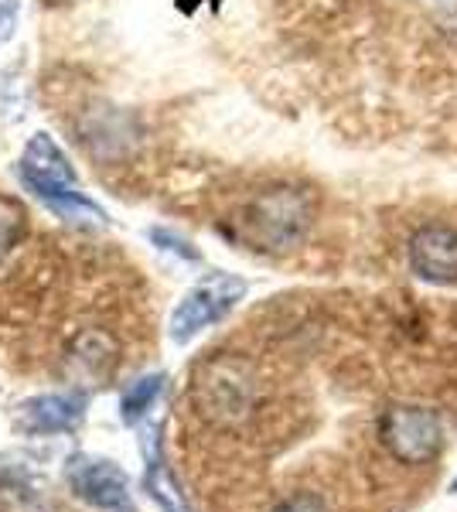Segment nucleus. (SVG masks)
Segmentation results:
<instances>
[{"instance_id": "nucleus-1", "label": "nucleus", "mask_w": 457, "mask_h": 512, "mask_svg": "<svg viewBox=\"0 0 457 512\" xmlns=\"http://www.w3.org/2000/svg\"><path fill=\"white\" fill-rule=\"evenodd\" d=\"M21 181L62 219L106 222V212L99 209L93 198L82 195L79 178H76V171H72L69 158L58 151V144L48 134H38L28 147H24Z\"/></svg>"}, {"instance_id": "nucleus-2", "label": "nucleus", "mask_w": 457, "mask_h": 512, "mask_svg": "<svg viewBox=\"0 0 457 512\" xmlns=\"http://www.w3.org/2000/svg\"><path fill=\"white\" fill-rule=\"evenodd\" d=\"M195 400L198 410L212 420V424H239L243 417L253 414L256 400V376L253 366L243 359H222L205 362L195 379Z\"/></svg>"}, {"instance_id": "nucleus-3", "label": "nucleus", "mask_w": 457, "mask_h": 512, "mask_svg": "<svg viewBox=\"0 0 457 512\" xmlns=\"http://www.w3.org/2000/svg\"><path fill=\"white\" fill-rule=\"evenodd\" d=\"M376 434L382 448L393 454L400 465L410 468L437 461L440 448H444V424H440V417L427 407H413V403L382 410Z\"/></svg>"}, {"instance_id": "nucleus-4", "label": "nucleus", "mask_w": 457, "mask_h": 512, "mask_svg": "<svg viewBox=\"0 0 457 512\" xmlns=\"http://www.w3.org/2000/svg\"><path fill=\"white\" fill-rule=\"evenodd\" d=\"M246 297V280L232 274H209L198 280L191 291L181 297V304L171 315V338L178 345H188L195 335L215 325Z\"/></svg>"}, {"instance_id": "nucleus-5", "label": "nucleus", "mask_w": 457, "mask_h": 512, "mask_svg": "<svg viewBox=\"0 0 457 512\" xmlns=\"http://www.w3.org/2000/svg\"><path fill=\"white\" fill-rule=\"evenodd\" d=\"M65 482L82 502H89L99 512H137L127 475L110 458L76 451L65 461Z\"/></svg>"}, {"instance_id": "nucleus-6", "label": "nucleus", "mask_w": 457, "mask_h": 512, "mask_svg": "<svg viewBox=\"0 0 457 512\" xmlns=\"http://www.w3.org/2000/svg\"><path fill=\"white\" fill-rule=\"evenodd\" d=\"M307 219H311L307 198L301 192H294V188H277V192L263 195L260 202L253 205L249 229H253V236L260 239V243L287 246L304 233Z\"/></svg>"}, {"instance_id": "nucleus-7", "label": "nucleus", "mask_w": 457, "mask_h": 512, "mask_svg": "<svg viewBox=\"0 0 457 512\" xmlns=\"http://www.w3.org/2000/svg\"><path fill=\"white\" fill-rule=\"evenodd\" d=\"M410 267L427 284H457V233L451 226H423L410 239Z\"/></svg>"}, {"instance_id": "nucleus-8", "label": "nucleus", "mask_w": 457, "mask_h": 512, "mask_svg": "<svg viewBox=\"0 0 457 512\" xmlns=\"http://www.w3.org/2000/svg\"><path fill=\"white\" fill-rule=\"evenodd\" d=\"M86 417V396L82 393H45L35 400H24L18 407V427L31 437L69 434Z\"/></svg>"}, {"instance_id": "nucleus-9", "label": "nucleus", "mask_w": 457, "mask_h": 512, "mask_svg": "<svg viewBox=\"0 0 457 512\" xmlns=\"http://www.w3.org/2000/svg\"><path fill=\"white\" fill-rule=\"evenodd\" d=\"M144 489L157 502L161 512H191L185 495H181L178 482H174L171 468L164 465L161 448H157V437L151 441V458H147V472H144Z\"/></svg>"}, {"instance_id": "nucleus-10", "label": "nucleus", "mask_w": 457, "mask_h": 512, "mask_svg": "<svg viewBox=\"0 0 457 512\" xmlns=\"http://www.w3.org/2000/svg\"><path fill=\"white\" fill-rule=\"evenodd\" d=\"M24 233H28V212H24V205L11 195H0V267L21 246Z\"/></svg>"}, {"instance_id": "nucleus-11", "label": "nucleus", "mask_w": 457, "mask_h": 512, "mask_svg": "<svg viewBox=\"0 0 457 512\" xmlns=\"http://www.w3.org/2000/svg\"><path fill=\"white\" fill-rule=\"evenodd\" d=\"M161 390H164V376L161 373L137 379V383L120 396V417H123V424L134 427L140 417H147V410H151L154 403H157Z\"/></svg>"}, {"instance_id": "nucleus-12", "label": "nucleus", "mask_w": 457, "mask_h": 512, "mask_svg": "<svg viewBox=\"0 0 457 512\" xmlns=\"http://www.w3.org/2000/svg\"><path fill=\"white\" fill-rule=\"evenodd\" d=\"M273 512H328L321 502V495L314 492H290L287 499H280Z\"/></svg>"}, {"instance_id": "nucleus-13", "label": "nucleus", "mask_w": 457, "mask_h": 512, "mask_svg": "<svg viewBox=\"0 0 457 512\" xmlns=\"http://www.w3.org/2000/svg\"><path fill=\"white\" fill-rule=\"evenodd\" d=\"M154 243H164V250H171V253H178V256H185V260H198V253L191 250V246L185 243L181 236H168L164 229H154Z\"/></svg>"}, {"instance_id": "nucleus-14", "label": "nucleus", "mask_w": 457, "mask_h": 512, "mask_svg": "<svg viewBox=\"0 0 457 512\" xmlns=\"http://www.w3.org/2000/svg\"><path fill=\"white\" fill-rule=\"evenodd\" d=\"M14 11H18V4H14V0H0V28L14 18Z\"/></svg>"}, {"instance_id": "nucleus-15", "label": "nucleus", "mask_w": 457, "mask_h": 512, "mask_svg": "<svg viewBox=\"0 0 457 512\" xmlns=\"http://www.w3.org/2000/svg\"><path fill=\"white\" fill-rule=\"evenodd\" d=\"M451 492H457V478H454V482H451Z\"/></svg>"}]
</instances>
